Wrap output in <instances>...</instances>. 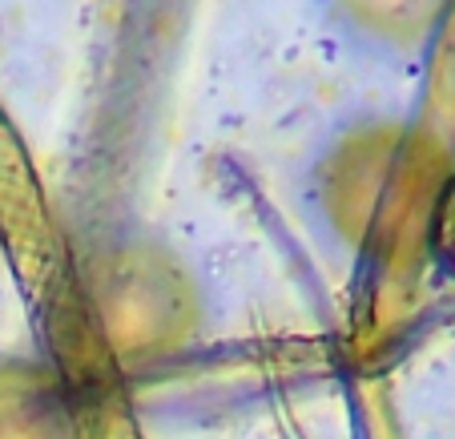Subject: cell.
Segmentation results:
<instances>
[{
    "label": "cell",
    "instance_id": "obj_1",
    "mask_svg": "<svg viewBox=\"0 0 455 439\" xmlns=\"http://www.w3.org/2000/svg\"><path fill=\"white\" fill-rule=\"evenodd\" d=\"M335 20H343L367 44L391 52H411L435 36L451 0H327Z\"/></svg>",
    "mask_w": 455,
    "mask_h": 439
},
{
    "label": "cell",
    "instance_id": "obj_2",
    "mask_svg": "<svg viewBox=\"0 0 455 439\" xmlns=\"http://www.w3.org/2000/svg\"><path fill=\"white\" fill-rule=\"evenodd\" d=\"M427 250L431 262L443 270V278L455 283V173L439 186L427 214Z\"/></svg>",
    "mask_w": 455,
    "mask_h": 439
}]
</instances>
